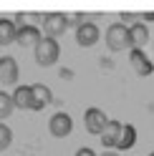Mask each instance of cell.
I'll use <instances>...</instances> for the list:
<instances>
[{"label":"cell","mask_w":154,"mask_h":156,"mask_svg":"<svg viewBox=\"0 0 154 156\" xmlns=\"http://www.w3.org/2000/svg\"><path fill=\"white\" fill-rule=\"evenodd\" d=\"M106 45L111 51H131L134 43H131V33L124 23H111L106 28Z\"/></svg>","instance_id":"6da1fadb"},{"label":"cell","mask_w":154,"mask_h":156,"mask_svg":"<svg viewBox=\"0 0 154 156\" xmlns=\"http://www.w3.org/2000/svg\"><path fill=\"white\" fill-rule=\"evenodd\" d=\"M58 55H61V45H58L56 38H48V35H46L43 41L35 45V63L43 66V68L53 66L56 61H58Z\"/></svg>","instance_id":"7a4b0ae2"},{"label":"cell","mask_w":154,"mask_h":156,"mask_svg":"<svg viewBox=\"0 0 154 156\" xmlns=\"http://www.w3.org/2000/svg\"><path fill=\"white\" fill-rule=\"evenodd\" d=\"M66 28H68V18H66V13H46L43 15V30H46L48 38L63 35Z\"/></svg>","instance_id":"3957f363"},{"label":"cell","mask_w":154,"mask_h":156,"mask_svg":"<svg viewBox=\"0 0 154 156\" xmlns=\"http://www.w3.org/2000/svg\"><path fill=\"white\" fill-rule=\"evenodd\" d=\"M48 131H51L56 139H66L71 131H73V119L66 111H58L51 116V121H48Z\"/></svg>","instance_id":"277c9868"},{"label":"cell","mask_w":154,"mask_h":156,"mask_svg":"<svg viewBox=\"0 0 154 156\" xmlns=\"http://www.w3.org/2000/svg\"><path fill=\"white\" fill-rule=\"evenodd\" d=\"M109 116L104 113L101 108H89L83 113V123H86V131L89 133H96V136H101L104 133V129H106L109 126Z\"/></svg>","instance_id":"5b68a950"},{"label":"cell","mask_w":154,"mask_h":156,"mask_svg":"<svg viewBox=\"0 0 154 156\" xmlns=\"http://www.w3.org/2000/svg\"><path fill=\"white\" fill-rule=\"evenodd\" d=\"M99 38H101V30H99V25L91 23V20H86L81 28H76V43H79L81 48H91L99 43Z\"/></svg>","instance_id":"8992f818"},{"label":"cell","mask_w":154,"mask_h":156,"mask_svg":"<svg viewBox=\"0 0 154 156\" xmlns=\"http://www.w3.org/2000/svg\"><path fill=\"white\" fill-rule=\"evenodd\" d=\"M129 63H131V68H134L139 76H149V73L154 71V61H149L147 53L139 51V48H131V53H129Z\"/></svg>","instance_id":"52a82bcc"},{"label":"cell","mask_w":154,"mask_h":156,"mask_svg":"<svg viewBox=\"0 0 154 156\" xmlns=\"http://www.w3.org/2000/svg\"><path fill=\"white\" fill-rule=\"evenodd\" d=\"M43 41V35H41V30H38V28L35 25H20V28H18V45H20V48H35L38 43H41Z\"/></svg>","instance_id":"ba28073f"},{"label":"cell","mask_w":154,"mask_h":156,"mask_svg":"<svg viewBox=\"0 0 154 156\" xmlns=\"http://www.w3.org/2000/svg\"><path fill=\"white\" fill-rule=\"evenodd\" d=\"M0 81L5 86H15L18 83V63H15V58H10V55L0 58Z\"/></svg>","instance_id":"9c48e42d"},{"label":"cell","mask_w":154,"mask_h":156,"mask_svg":"<svg viewBox=\"0 0 154 156\" xmlns=\"http://www.w3.org/2000/svg\"><path fill=\"white\" fill-rule=\"evenodd\" d=\"M13 103L23 111H35V98H33V88L31 86H18L13 91Z\"/></svg>","instance_id":"30bf717a"},{"label":"cell","mask_w":154,"mask_h":156,"mask_svg":"<svg viewBox=\"0 0 154 156\" xmlns=\"http://www.w3.org/2000/svg\"><path fill=\"white\" fill-rule=\"evenodd\" d=\"M129 33H131V43H134V48L144 51V45L149 43V28L144 25V23H131V25H129Z\"/></svg>","instance_id":"8fae6325"},{"label":"cell","mask_w":154,"mask_h":156,"mask_svg":"<svg viewBox=\"0 0 154 156\" xmlns=\"http://www.w3.org/2000/svg\"><path fill=\"white\" fill-rule=\"evenodd\" d=\"M121 131H124V126H121L119 121H109V126H106L104 133H101V144H104V146H119Z\"/></svg>","instance_id":"7c38bea8"},{"label":"cell","mask_w":154,"mask_h":156,"mask_svg":"<svg viewBox=\"0 0 154 156\" xmlns=\"http://www.w3.org/2000/svg\"><path fill=\"white\" fill-rule=\"evenodd\" d=\"M18 41V25L8 18H0V45H10Z\"/></svg>","instance_id":"4fadbf2b"},{"label":"cell","mask_w":154,"mask_h":156,"mask_svg":"<svg viewBox=\"0 0 154 156\" xmlns=\"http://www.w3.org/2000/svg\"><path fill=\"white\" fill-rule=\"evenodd\" d=\"M31 88H33V98H35V111H43L46 106L53 101L51 88H48V86H43V83H35V86H31Z\"/></svg>","instance_id":"5bb4252c"},{"label":"cell","mask_w":154,"mask_h":156,"mask_svg":"<svg viewBox=\"0 0 154 156\" xmlns=\"http://www.w3.org/2000/svg\"><path fill=\"white\" fill-rule=\"evenodd\" d=\"M13 108H15L13 96H10V93H5V91H0V121L8 119V116L13 113Z\"/></svg>","instance_id":"9a60e30c"},{"label":"cell","mask_w":154,"mask_h":156,"mask_svg":"<svg viewBox=\"0 0 154 156\" xmlns=\"http://www.w3.org/2000/svg\"><path fill=\"white\" fill-rule=\"evenodd\" d=\"M134 133H137V131H134V126H124V131H121V139H119V149H131V146H134Z\"/></svg>","instance_id":"2e32d148"},{"label":"cell","mask_w":154,"mask_h":156,"mask_svg":"<svg viewBox=\"0 0 154 156\" xmlns=\"http://www.w3.org/2000/svg\"><path fill=\"white\" fill-rule=\"evenodd\" d=\"M10 144H13V131L8 129L3 121H0V151H5Z\"/></svg>","instance_id":"e0dca14e"},{"label":"cell","mask_w":154,"mask_h":156,"mask_svg":"<svg viewBox=\"0 0 154 156\" xmlns=\"http://www.w3.org/2000/svg\"><path fill=\"white\" fill-rule=\"evenodd\" d=\"M76 156H96V154L89 149V146H83V149H79V151H76Z\"/></svg>","instance_id":"ac0fdd59"},{"label":"cell","mask_w":154,"mask_h":156,"mask_svg":"<svg viewBox=\"0 0 154 156\" xmlns=\"http://www.w3.org/2000/svg\"><path fill=\"white\" fill-rule=\"evenodd\" d=\"M121 18H124V20H134V23H139V20H137V18H139L137 13H121Z\"/></svg>","instance_id":"d6986e66"},{"label":"cell","mask_w":154,"mask_h":156,"mask_svg":"<svg viewBox=\"0 0 154 156\" xmlns=\"http://www.w3.org/2000/svg\"><path fill=\"white\" fill-rule=\"evenodd\" d=\"M144 20H154V13H144Z\"/></svg>","instance_id":"ffe728a7"},{"label":"cell","mask_w":154,"mask_h":156,"mask_svg":"<svg viewBox=\"0 0 154 156\" xmlns=\"http://www.w3.org/2000/svg\"><path fill=\"white\" fill-rule=\"evenodd\" d=\"M101 156H119V154H116V151H104Z\"/></svg>","instance_id":"44dd1931"},{"label":"cell","mask_w":154,"mask_h":156,"mask_svg":"<svg viewBox=\"0 0 154 156\" xmlns=\"http://www.w3.org/2000/svg\"><path fill=\"white\" fill-rule=\"evenodd\" d=\"M149 156H154V151H152V154H149Z\"/></svg>","instance_id":"7402d4cb"}]
</instances>
